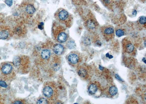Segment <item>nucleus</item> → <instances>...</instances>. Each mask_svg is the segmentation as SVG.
I'll use <instances>...</instances> for the list:
<instances>
[{
	"mask_svg": "<svg viewBox=\"0 0 146 104\" xmlns=\"http://www.w3.org/2000/svg\"><path fill=\"white\" fill-rule=\"evenodd\" d=\"M26 12L29 14H32L36 12V9L33 5L31 4H29L26 5L25 7Z\"/></svg>",
	"mask_w": 146,
	"mask_h": 104,
	"instance_id": "obj_13",
	"label": "nucleus"
},
{
	"mask_svg": "<svg viewBox=\"0 0 146 104\" xmlns=\"http://www.w3.org/2000/svg\"><path fill=\"white\" fill-rule=\"evenodd\" d=\"M48 101L46 99L44 98H41L40 99L38 100L37 101V103L38 104H46L48 103Z\"/></svg>",
	"mask_w": 146,
	"mask_h": 104,
	"instance_id": "obj_21",
	"label": "nucleus"
},
{
	"mask_svg": "<svg viewBox=\"0 0 146 104\" xmlns=\"http://www.w3.org/2000/svg\"><path fill=\"white\" fill-rule=\"evenodd\" d=\"M0 85L2 87L4 88L8 87V85H7V84L4 81L2 80L0 81Z\"/></svg>",
	"mask_w": 146,
	"mask_h": 104,
	"instance_id": "obj_24",
	"label": "nucleus"
},
{
	"mask_svg": "<svg viewBox=\"0 0 146 104\" xmlns=\"http://www.w3.org/2000/svg\"><path fill=\"white\" fill-rule=\"evenodd\" d=\"M1 70L2 73L5 75H9L12 72V66L9 64H5L2 67Z\"/></svg>",
	"mask_w": 146,
	"mask_h": 104,
	"instance_id": "obj_10",
	"label": "nucleus"
},
{
	"mask_svg": "<svg viewBox=\"0 0 146 104\" xmlns=\"http://www.w3.org/2000/svg\"><path fill=\"white\" fill-rule=\"evenodd\" d=\"M84 24L85 27L90 32H95L98 29V24L95 17L91 13H89L84 18Z\"/></svg>",
	"mask_w": 146,
	"mask_h": 104,
	"instance_id": "obj_2",
	"label": "nucleus"
},
{
	"mask_svg": "<svg viewBox=\"0 0 146 104\" xmlns=\"http://www.w3.org/2000/svg\"><path fill=\"white\" fill-rule=\"evenodd\" d=\"M78 72L79 76L82 79H86L89 77L88 71L84 67H79Z\"/></svg>",
	"mask_w": 146,
	"mask_h": 104,
	"instance_id": "obj_11",
	"label": "nucleus"
},
{
	"mask_svg": "<svg viewBox=\"0 0 146 104\" xmlns=\"http://www.w3.org/2000/svg\"><path fill=\"white\" fill-rule=\"evenodd\" d=\"M88 92L91 95L99 96L102 93V90L99 83L97 81L91 82L88 87Z\"/></svg>",
	"mask_w": 146,
	"mask_h": 104,
	"instance_id": "obj_5",
	"label": "nucleus"
},
{
	"mask_svg": "<svg viewBox=\"0 0 146 104\" xmlns=\"http://www.w3.org/2000/svg\"><path fill=\"white\" fill-rule=\"evenodd\" d=\"M99 69H100V70H103V69H104V68L103 67H102V66H101V65H99Z\"/></svg>",
	"mask_w": 146,
	"mask_h": 104,
	"instance_id": "obj_28",
	"label": "nucleus"
},
{
	"mask_svg": "<svg viewBox=\"0 0 146 104\" xmlns=\"http://www.w3.org/2000/svg\"><path fill=\"white\" fill-rule=\"evenodd\" d=\"M108 93L111 96H115L118 93V89L115 86L112 85L109 88Z\"/></svg>",
	"mask_w": 146,
	"mask_h": 104,
	"instance_id": "obj_15",
	"label": "nucleus"
},
{
	"mask_svg": "<svg viewBox=\"0 0 146 104\" xmlns=\"http://www.w3.org/2000/svg\"><path fill=\"white\" fill-rule=\"evenodd\" d=\"M53 51L54 53L57 55H61L64 52V46L61 44H56L54 46Z\"/></svg>",
	"mask_w": 146,
	"mask_h": 104,
	"instance_id": "obj_12",
	"label": "nucleus"
},
{
	"mask_svg": "<svg viewBox=\"0 0 146 104\" xmlns=\"http://www.w3.org/2000/svg\"><path fill=\"white\" fill-rule=\"evenodd\" d=\"M67 45L69 48L73 49L75 47V44L74 41L72 40H70L68 42Z\"/></svg>",
	"mask_w": 146,
	"mask_h": 104,
	"instance_id": "obj_22",
	"label": "nucleus"
},
{
	"mask_svg": "<svg viewBox=\"0 0 146 104\" xmlns=\"http://www.w3.org/2000/svg\"><path fill=\"white\" fill-rule=\"evenodd\" d=\"M56 91V87L54 85L50 84V83L45 85L42 91L44 95L47 98L50 99L54 96Z\"/></svg>",
	"mask_w": 146,
	"mask_h": 104,
	"instance_id": "obj_7",
	"label": "nucleus"
},
{
	"mask_svg": "<svg viewBox=\"0 0 146 104\" xmlns=\"http://www.w3.org/2000/svg\"><path fill=\"white\" fill-rule=\"evenodd\" d=\"M101 31L103 36L107 41H109L114 37V29L111 26H102L101 28Z\"/></svg>",
	"mask_w": 146,
	"mask_h": 104,
	"instance_id": "obj_3",
	"label": "nucleus"
},
{
	"mask_svg": "<svg viewBox=\"0 0 146 104\" xmlns=\"http://www.w3.org/2000/svg\"><path fill=\"white\" fill-rule=\"evenodd\" d=\"M55 17L58 21L67 26H70L72 21V17L65 10L60 9L57 11Z\"/></svg>",
	"mask_w": 146,
	"mask_h": 104,
	"instance_id": "obj_1",
	"label": "nucleus"
},
{
	"mask_svg": "<svg viewBox=\"0 0 146 104\" xmlns=\"http://www.w3.org/2000/svg\"><path fill=\"white\" fill-rule=\"evenodd\" d=\"M57 32L56 38L57 41L60 43H64L67 41L68 38V35L65 29L61 28Z\"/></svg>",
	"mask_w": 146,
	"mask_h": 104,
	"instance_id": "obj_8",
	"label": "nucleus"
},
{
	"mask_svg": "<svg viewBox=\"0 0 146 104\" xmlns=\"http://www.w3.org/2000/svg\"><path fill=\"white\" fill-rule=\"evenodd\" d=\"M43 26H44V23L43 22H41L40 24L38 26V28L39 29L42 30L43 29Z\"/></svg>",
	"mask_w": 146,
	"mask_h": 104,
	"instance_id": "obj_25",
	"label": "nucleus"
},
{
	"mask_svg": "<svg viewBox=\"0 0 146 104\" xmlns=\"http://www.w3.org/2000/svg\"><path fill=\"white\" fill-rule=\"evenodd\" d=\"M14 104H23V103L21 102V101H15V102L14 103Z\"/></svg>",
	"mask_w": 146,
	"mask_h": 104,
	"instance_id": "obj_27",
	"label": "nucleus"
},
{
	"mask_svg": "<svg viewBox=\"0 0 146 104\" xmlns=\"http://www.w3.org/2000/svg\"><path fill=\"white\" fill-rule=\"evenodd\" d=\"M115 33L118 37H121L126 34V31L122 28H118L115 30Z\"/></svg>",
	"mask_w": 146,
	"mask_h": 104,
	"instance_id": "obj_16",
	"label": "nucleus"
},
{
	"mask_svg": "<svg viewBox=\"0 0 146 104\" xmlns=\"http://www.w3.org/2000/svg\"><path fill=\"white\" fill-rule=\"evenodd\" d=\"M123 50L125 53L134 56L136 53V49L131 42L127 38H124L122 42Z\"/></svg>",
	"mask_w": 146,
	"mask_h": 104,
	"instance_id": "obj_4",
	"label": "nucleus"
},
{
	"mask_svg": "<svg viewBox=\"0 0 146 104\" xmlns=\"http://www.w3.org/2000/svg\"><path fill=\"white\" fill-rule=\"evenodd\" d=\"M13 62L15 67L20 68L21 66H24L25 59L19 56H16L13 59Z\"/></svg>",
	"mask_w": 146,
	"mask_h": 104,
	"instance_id": "obj_9",
	"label": "nucleus"
},
{
	"mask_svg": "<svg viewBox=\"0 0 146 104\" xmlns=\"http://www.w3.org/2000/svg\"><path fill=\"white\" fill-rule=\"evenodd\" d=\"M82 57L79 52L72 51L68 55L67 60L70 64L76 65L79 64L81 62Z\"/></svg>",
	"mask_w": 146,
	"mask_h": 104,
	"instance_id": "obj_6",
	"label": "nucleus"
},
{
	"mask_svg": "<svg viewBox=\"0 0 146 104\" xmlns=\"http://www.w3.org/2000/svg\"><path fill=\"white\" fill-rule=\"evenodd\" d=\"M72 1L74 4L79 6L85 5L87 3L86 0H72Z\"/></svg>",
	"mask_w": 146,
	"mask_h": 104,
	"instance_id": "obj_18",
	"label": "nucleus"
},
{
	"mask_svg": "<svg viewBox=\"0 0 146 104\" xmlns=\"http://www.w3.org/2000/svg\"><path fill=\"white\" fill-rule=\"evenodd\" d=\"M101 1L105 6L109 8H111L113 5V0H101Z\"/></svg>",
	"mask_w": 146,
	"mask_h": 104,
	"instance_id": "obj_20",
	"label": "nucleus"
},
{
	"mask_svg": "<svg viewBox=\"0 0 146 104\" xmlns=\"http://www.w3.org/2000/svg\"><path fill=\"white\" fill-rule=\"evenodd\" d=\"M51 53L50 51L48 49H44L42 51L41 53V57L43 60H48L50 56Z\"/></svg>",
	"mask_w": 146,
	"mask_h": 104,
	"instance_id": "obj_14",
	"label": "nucleus"
},
{
	"mask_svg": "<svg viewBox=\"0 0 146 104\" xmlns=\"http://www.w3.org/2000/svg\"><path fill=\"white\" fill-rule=\"evenodd\" d=\"M5 2L6 4L9 7H11L12 6L13 0H5Z\"/></svg>",
	"mask_w": 146,
	"mask_h": 104,
	"instance_id": "obj_23",
	"label": "nucleus"
},
{
	"mask_svg": "<svg viewBox=\"0 0 146 104\" xmlns=\"http://www.w3.org/2000/svg\"><path fill=\"white\" fill-rule=\"evenodd\" d=\"M115 78H116L118 80H119V81H123V80H122L121 78L119 77V76L118 75H115Z\"/></svg>",
	"mask_w": 146,
	"mask_h": 104,
	"instance_id": "obj_26",
	"label": "nucleus"
},
{
	"mask_svg": "<svg viewBox=\"0 0 146 104\" xmlns=\"http://www.w3.org/2000/svg\"><path fill=\"white\" fill-rule=\"evenodd\" d=\"M138 24L139 25H141L140 26H142L145 28H146V17L141 16L139 18L138 21Z\"/></svg>",
	"mask_w": 146,
	"mask_h": 104,
	"instance_id": "obj_17",
	"label": "nucleus"
},
{
	"mask_svg": "<svg viewBox=\"0 0 146 104\" xmlns=\"http://www.w3.org/2000/svg\"><path fill=\"white\" fill-rule=\"evenodd\" d=\"M136 13H137L136 11H134V12H133V15H136Z\"/></svg>",
	"mask_w": 146,
	"mask_h": 104,
	"instance_id": "obj_30",
	"label": "nucleus"
},
{
	"mask_svg": "<svg viewBox=\"0 0 146 104\" xmlns=\"http://www.w3.org/2000/svg\"><path fill=\"white\" fill-rule=\"evenodd\" d=\"M9 33L6 30H2L0 32V38L3 40H5L8 37Z\"/></svg>",
	"mask_w": 146,
	"mask_h": 104,
	"instance_id": "obj_19",
	"label": "nucleus"
},
{
	"mask_svg": "<svg viewBox=\"0 0 146 104\" xmlns=\"http://www.w3.org/2000/svg\"><path fill=\"white\" fill-rule=\"evenodd\" d=\"M139 1L142 2V3H144L145 2L146 0H139Z\"/></svg>",
	"mask_w": 146,
	"mask_h": 104,
	"instance_id": "obj_29",
	"label": "nucleus"
}]
</instances>
